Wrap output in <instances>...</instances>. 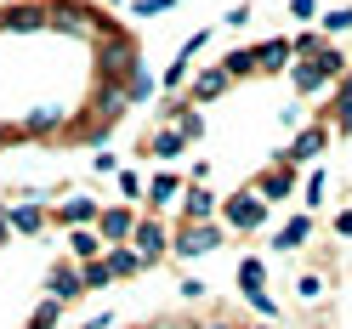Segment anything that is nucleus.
<instances>
[{"mask_svg": "<svg viewBox=\"0 0 352 329\" xmlns=\"http://www.w3.org/2000/svg\"><path fill=\"white\" fill-rule=\"evenodd\" d=\"M346 69H352L346 52H341V46H324L318 57H296V63H290V85H296V97H318V91H329Z\"/></svg>", "mask_w": 352, "mask_h": 329, "instance_id": "f257e3e1", "label": "nucleus"}, {"mask_svg": "<svg viewBox=\"0 0 352 329\" xmlns=\"http://www.w3.org/2000/svg\"><path fill=\"white\" fill-rule=\"evenodd\" d=\"M267 210H273V205L245 182L239 193L222 199V227H233V233H261V227H267Z\"/></svg>", "mask_w": 352, "mask_h": 329, "instance_id": "f03ea898", "label": "nucleus"}, {"mask_svg": "<svg viewBox=\"0 0 352 329\" xmlns=\"http://www.w3.org/2000/svg\"><path fill=\"white\" fill-rule=\"evenodd\" d=\"M222 238H228L222 222H182V233L170 238V256L199 261V256H210V250H222Z\"/></svg>", "mask_w": 352, "mask_h": 329, "instance_id": "7ed1b4c3", "label": "nucleus"}, {"mask_svg": "<svg viewBox=\"0 0 352 329\" xmlns=\"http://www.w3.org/2000/svg\"><path fill=\"white\" fill-rule=\"evenodd\" d=\"M329 137H336V131H329V120H313V125H301V131H296V142L278 153V165H290V170H296V165H313L318 153L329 148Z\"/></svg>", "mask_w": 352, "mask_h": 329, "instance_id": "20e7f679", "label": "nucleus"}, {"mask_svg": "<svg viewBox=\"0 0 352 329\" xmlns=\"http://www.w3.org/2000/svg\"><path fill=\"white\" fill-rule=\"evenodd\" d=\"M137 222H142V216L131 210V205H102V216H97V233H102V245L114 250V245H131Z\"/></svg>", "mask_w": 352, "mask_h": 329, "instance_id": "39448f33", "label": "nucleus"}, {"mask_svg": "<svg viewBox=\"0 0 352 329\" xmlns=\"http://www.w3.org/2000/svg\"><path fill=\"white\" fill-rule=\"evenodd\" d=\"M222 216V193L210 182H188L182 188V222H216Z\"/></svg>", "mask_w": 352, "mask_h": 329, "instance_id": "423d86ee", "label": "nucleus"}, {"mask_svg": "<svg viewBox=\"0 0 352 329\" xmlns=\"http://www.w3.org/2000/svg\"><path fill=\"white\" fill-rule=\"evenodd\" d=\"M228 91H233V80H228V69H222V63H205V69L188 80V102H193V108H205V102L228 97Z\"/></svg>", "mask_w": 352, "mask_h": 329, "instance_id": "0eeeda50", "label": "nucleus"}, {"mask_svg": "<svg viewBox=\"0 0 352 329\" xmlns=\"http://www.w3.org/2000/svg\"><path fill=\"white\" fill-rule=\"evenodd\" d=\"M97 216H102V205L91 199V193H69V199H63V205L52 210V222L74 233V227H97Z\"/></svg>", "mask_w": 352, "mask_h": 329, "instance_id": "6e6552de", "label": "nucleus"}, {"mask_svg": "<svg viewBox=\"0 0 352 329\" xmlns=\"http://www.w3.org/2000/svg\"><path fill=\"white\" fill-rule=\"evenodd\" d=\"M131 245H137V250L148 256V267H153V261H165V256H170V227L160 222V216H142L137 233H131Z\"/></svg>", "mask_w": 352, "mask_h": 329, "instance_id": "1a4fd4ad", "label": "nucleus"}, {"mask_svg": "<svg viewBox=\"0 0 352 329\" xmlns=\"http://www.w3.org/2000/svg\"><path fill=\"white\" fill-rule=\"evenodd\" d=\"M6 216H12V233H23V238H40V233L52 227V210L40 205V199H12Z\"/></svg>", "mask_w": 352, "mask_h": 329, "instance_id": "9d476101", "label": "nucleus"}, {"mask_svg": "<svg viewBox=\"0 0 352 329\" xmlns=\"http://www.w3.org/2000/svg\"><path fill=\"white\" fill-rule=\"evenodd\" d=\"M46 295H52V301H63V306L85 295V273H80V261H57L52 278H46Z\"/></svg>", "mask_w": 352, "mask_h": 329, "instance_id": "9b49d317", "label": "nucleus"}, {"mask_svg": "<svg viewBox=\"0 0 352 329\" xmlns=\"http://www.w3.org/2000/svg\"><path fill=\"white\" fill-rule=\"evenodd\" d=\"M250 188H256L267 205H284V199H296V170H290V165H267Z\"/></svg>", "mask_w": 352, "mask_h": 329, "instance_id": "f8f14e48", "label": "nucleus"}, {"mask_svg": "<svg viewBox=\"0 0 352 329\" xmlns=\"http://www.w3.org/2000/svg\"><path fill=\"white\" fill-rule=\"evenodd\" d=\"M182 188H188V177H176V170H153V177H148V210L153 216H160L165 205H176V199H182Z\"/></svg>", "mask_w": 352, "mask_h": 329, "instance_id": "ddd939ff", "label": "nucleus"}, {"mask_svg": "<svg viewBox=\"0 0 352 329\" xmlns=\"http://www.w3.org/2000/svg\"><path fill=\"white\" fill-rule=\"evenodd\" d=\"M182 148H188V137H182V131H176V125H160V131H148V137H142V159L170 165Z\"/></svg>", "mask_w": 352, "mask_h": 329, "instance_id": "4468645a", "label": "nucleus"}, {"mask_svg": "<svg viewBox=\"0 0 352 329\" xmlns=\"http://www.w3.org/2000/svg\"><path fill=\"white\" fill-rule=\"evenodd\" d=\"M307 245H313V216H290V222H284L278 233H273V250L278 256H296V250H307Z\"/></svg>", "mask_w": 352, "mask_h": 329, "instance_id": "2eb2a0df", "label": "nucleus"}, {"mask_svg": "<svg viewBox=\"0 0 352 329\" xmlns=\"http://www.w3.org/2000/svg\"><path fill=\"white\" fill-rule=\"evenodd\" d=\"M256 57H261V74H290L296 46H290L284 34H273V40H261V46H256Z\"/></svg>", "mask_w": 352, "mask_h": 329, "instance_id": "dca6fc26", "label": "nucleus"}, {"mask_svg": "<svg viewBox=\"0 0 352 329\" xmlns=\"http://www.w3.org/2000/svg\"><path fill=\"white\" fill-rule=\"evenodd\" d=\"M102 256H108V245H102L97 227H74V233H69V261L85 267V261H102Z\"/></svg>", "mask_w": 352, "mask_h": 329, "instance_id": "f3484780", "label": "nucleus"}, {"mask_svg": "<svg viewBox=\"0 0 352 329\" xmlns=\"http://www.w3.org/2000/svg\"><path fill=\"white\" fill-rule=\"evenodd\" d=\"M108 267H114V278H137L148 267V256L137 245H114V250H108Z\"/></svg>", "mask_w": 352, "mask_h": 329, "instance_id": "a211bd4d", "label": "nucleus"}, {"mask_svg": "<svg viewBox=\"0 0 352 329\" xmlns=\"http://www.w3.org/2000/svg\"><path fill=\"white\" fill-rule=\"evenodd\" d=\"M222 69H228V80L239 85V80L261 74V57H256V46H239V52H228V57H222Z\"/></svg>", "mask_w": 352, "mask_h": 329, "instance_id": "6ab92c4d", "label": "nucleus"}, {"mask_svg": "<svg viewBox=\"0 0 352 329\" xmlns=\"http://www.w3.org/2000/svg\"><path fill=\"white\" fill-rule=\"evenodd\" d=\"M52 17H40L34 6H12V12H0V29H12V34H34V29H46Z\"/></svg>", "mask_w": 352, "mask_h": 329, "instance_id": "aec40b11", "label": "nucleus"}, {"mask_svg": "<svg viewBox=\"0 0 352 329\" xmlns=\"http://www.w3.org/2000/svg\"><path fill=\"white\" fill-rule=\"evenodd\" d=\"M256 290H267V261L245 256V261H239V295H256Z\"/></svg>", "mask_w": 352, "mask_h": 329, "instance_id": "412c9836", "label": "nucleus"}, {"mask_svg": "<svg viewBox=\"0 0 352 329\" xmlns=\"http://www.w3.org/2000/svg\"><path fill=\"white\" fill-rule=\"evenodd\" d=\"M57 324H63V301H52V295H46V301H34V313H29V324H23V329H57Z\"/></svg>", "mask_w": 352, "mask_h": 329, "instance_id": "4be33fe9", "label": "nucleus"}, {"mask_svg": "<svg viewBox=\"0 0 352 329\" xmlns=\"http://www.w3.org/2000/svg\"><path fill=\"white\" fill-rule=\"evenodd\" d=\"M324 193H329V170H313V177H307V188H301V210L313 216V210L324 205Z\"/></svg>", "mask_w": 352, "mask_h": 329, "instance_id": "5701e85b", "label": "nucleus"}, {"mask_svg": "<svg viewBox=\"0 0 352 329\" xmlns=\"http://www.w3.org/2000/svg\"><path fill=\"white\" fill-rule=\"evenodd\" d=\"M318 29H324V40L346 34V29H352V6H329V12H318Z\"/></svg>", "mask_w": 352, "mask_h": 329, "instance_id": "b1692460", "label": "nucleus"}, {"mask_svg": "<svg viewBox=\"0 0 352 329\" xmlns=\"http://www.w3.org/2000/svg\"><path fill=\"white\" fill-rule=\"evenodd\" d=\"M153 91H160V85H153L148 69H137V74L125 80V102H153Z\"/></svg>", "mask_w": 352, "mask_h": 329, "instance_id": "393cba45", "label": "nucleus"}, {"mask_svg": "<svg viewBox=\"0 0 352 329\" xmlns=\"http://www.w3.org/2000/svg\"><path fill=\"white\" fill-rule=\"evenodd\" d=\"M80 273H85V290H108V284H114V267H108V256H102V261H85Z\"/></svg>", "mask_w": 352, "mask_h": 329, "instance_id": "a878e982", "label": "nucleus"}, {"mask_svg": "<svg viewBox=\"0 0 352 329\" xmlns=\"http://www.w3.org/2000/svg\"><path fill=\"white\" fill-rule=\"evenodd\" d=\"M188 63H193V57H182V52H176V63H170V69H165V80H160L165 91H182V85L193 80V69H188Z\"/></svg>", "mask_w": 352, "mask_h": 329, "instance_id": "bb28decb", "label": "nucleus"}, {"mask_svg": "<svg viewBox=\"0 0 352 329\" xmlns=\"http://www.w3.org/2000/svg\"><path fill=\"white\" fill-rule=\"evenodd\" d=\"M114 182H120V205H131V199H148V182L137 177V170H120Z\"/></svg>", "mask_w": 352, "mask_h": 329, "instance_id": "cd10ccee", "label": "nucleus"}, {"mask_svg": "<svg viewBox=\"0 0 352 329\" xmlns=\"http://www.w3.org/2000/svg\"><path fill=\"white\" fill-rule=\"evenodd\" d=\"M290 46H296V57H318V52L329 46V40H324V29H301V34L290 40Z\"/></svg>", "mask_w": 352, "mask_h": 329, "instance_id": "c85d7f7f", "label": "nucleus"}, {"mask_svg": "<svg viewBox=\"0 0 352 329\" xmlns=\"http://www.w3.org/2000/svg\"><path fill=\"white\" fill-rule=\"evenodd\" d=\"M296 295H301V301H324V278H318V273H301V278H296Z\"/></svg>", "mask_w": 352, "mask_h": 329, "instance_id": "c756f323", "label": "nucleus"}, {"mask_svg": "<svg viewBox=\"0 0 352 329\" xmlns=\"http://www.w3.org/2000/svg\"><path fill=\"white\" fill-rule=\"evenodd\" d=\"M245 301H250V306H256V313H261V318H267V324L278 318V301H273L267 290H256V295H245Z\"/></svg>", "mask_w": 352, "mask_h": 329, "instance_id": "7c9ffc66", "label": "nucleus"}, {"mask_svg": "<svg viewBox=\"0 0 352 329\" xmlns=\"http://www.w3.org/2000/svg\"><path fill=\"white\" fill-rule=\"evenodd\" d=\"M131 12H137V17H160V12H176V0H137Z\"/></svg>", "mask_w": 352, "mask_h": 329, "instance_id": "2f4dec72", "label": "nucleus"}, {"mask_svg": "<svg viewBox=\"0 0 352 329\" xmlns=\"http://www.w3.org/2000/svg\"><path fill=\"white\" fill-rule=\"evenodd\" d=\"M290 17H296V23H313V17H318V0H290Z\"/></svg>", "mask_w": 352, "mask_h": 329, "instance_id": "473e14b6", "label": "nucleus"}, {"mask_svg": "<svg viewBox=\"0 0 352 329\" xmlns=\"http://www.w3.org/2000/svg\"><path fill=\"white\" fill-rule=\"evenodd\" d=\"M205 46H210V29H199V34H188V40H182V57H199Z\"/></svg>", "mask_w": 352, "mask_h": 329, "instance_id": "72a5a7b5", "label": "nucleus"}, {"mask_svg": "<svg viewBox=\"0 0 352 329\" xmlns=\"http://www.w3.org/2000/svg\"><path fill=\"white\" fill-rule=\"evenodd\" d=\"M91 170H97V177H120V159H114V153H97Z\"/></svg>", "mask_w": 352, "mask_h": 329, "instance_id": "f704fd0d", "label": "nucleus"}, {"mask_svg": "<svg viewBox=\"0 0 352 329\" xmlns=\"http://www.w3.org/2000/svg\"><path fill=\"white\" fill-rule=\"evenodd\" d=\"M222 23H228V29H245V23H250V6H233V12L222 17Z\"/></svg>", "mask_w": 352, "mask_h": 329, "instance_id": "c9c22d12", "label": "nucleus"}, {"mask_svg": "<svg viewBox=\"0 0 352 329\" xmlns=\"http://www.w3.org/2000/svg\"><path fill=\"white\" fill-rule=\"evenodd\" d=\"M336 238H352V210H336Z\"/></svg>", "mask_w": 352, "mask_h": 329, "instance_id": "e433bc0d", "label": "nucleus"}, {"mask_svg": "<svg viewBox=\"0 0 352 329\" xmlns=\"http://www.w3.org/2000/svg\"><path fill=\"white\" fill-rule=\"evenodd\" d=\"M12 238V216H6V205H0V245Z\"/></svg>", "mask_w": 352, "mask_h": 329, "instance_id": "4c0bfd02", "label": "nucleus"}, {"mask_svg": "<svg viewBox=\"0 0 352 329\" xmlns=\"http://www.w3.org/2000/svg\"><path fill=\"white\" fill-rule=\"evenodd\" d=\"M6 142H17V125H6V120H0V148H6Z\"/></svg>", "mask_w": 352, "mask_h": 329, "instance_id": "58836bf2", "label": "nucleus"}, {"mask_svg": "<svg viewBox=\"0 0 352 329\" xmlns=\"http://www.w3.org/2000/svg\"><path fill=\"white\" fill-rule=\"evenodd\" d=\"M210 329H233V324H210Z\"/></svg>", "mask_w": 352, "mask_h": 329, "instance_id": "ea45409f", "label": "nucleus"}, {"mask_svg": "<svg viewBox=\"0 0 352 329\" xmlns=\"http://www.w3.org/2000/svg\"><path fill=\"white\" fill-rule=\"evenodd\" d=\"M108 6H125V0H108Z\"/></svg>", "mask_w": 352, "mask_h": 329, "instance_id": "a19ab883", "label": "nucleus"}, {"mask_svg": "<svg viewBox=\"0 0 352 329\" xmlns=\"http://www.w3.org/2000/svg\"><path fill=\"white\" fill-rule=\"evenodd\" d=\"M23 6H34V0H23Z\"/></svg>", "mask_w": 352, "mask_h": 329, "instance_id": "79ce46f5", "label": "nucleus"}]
</instances>
